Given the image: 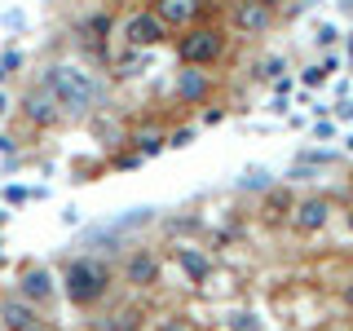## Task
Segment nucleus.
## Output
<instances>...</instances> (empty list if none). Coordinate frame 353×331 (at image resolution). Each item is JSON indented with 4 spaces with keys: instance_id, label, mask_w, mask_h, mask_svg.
I'll return each mask as SVG.
<instances>
[{
    "instance_id": "1",
    "label": "nucleus",
    "mask_w": 353,
    "mask_h": 331,
    "mask_svg": "<svg viewBox=\"0 0 353 331\" xmlns=\"http://www.w3.org/2000/svg\"><path fill=\"white\" fill-rule=\"evenodd\" d=\"M44 88L53 93V102L62 106V115H88L102 97V84H97L93 71H84L80 62H49L44 71Z\"/></svg>"
},
{
    "instance_id": "2",
    "label": "nucleus",
    "mask_w": 353,
    "mask_h": 331,
    "mask_svg": "<svg viewBox=\"0 0 353 331\" xmlns=\"http://www.w3.org/2000/svg\"><path fill=\"white\" fill-rule=\"evenodd\" d=\"M62 292L75 309H93V305H102L106 292H110V270L93 257H80L62 270Z\"/></svg>"
},
{
    "instance_id": "3",
    "label": "nucleus",
    "mask_w": 353,
    "mask_h": 331,
    "mask_svg": "<svg viewBox=\"0 0 353 331\" xmlns=\"http://www.w3.org/2000/svg\"><path fill=\"white\" fill-rule=\"evenodd\" d=\"M221 53H225V31L221 27L194 22V27H185L176 36V58H181V66H212V62H221Z\"/></svg>"
},
{
    "instance_id": "4",
    "label": "nucleus",
    "mask_w": 353,
    "mask_h": 331,
    "mask_svg": "<svg viewBox=\"0 0 353 331\" xmlns=\"http://www.w3.org/2000/svg\"><path fill=\"white\" fill-rule=\"evenodd\" d=\"M230 27H234L239 36H265V31L274 27V9L265 5V0H234Z\"/></svg>"
},
{
    "instance_id": "5",
    "label": "nucleus",
    "mask_w": 353,
    "mask_h": 331,
    "mask_svg": "<svg viewBox=\"0 0 353 331\" xmlns=\"http://www.w3.org/2000/svg\"><path fill=\"white\" fill-rule=\"evenodd\" d=\"M163 36H168V27H163V22L150 14V9H141V14L124 18V44H128V49H154Z\"/></svg>"
},
{
    "instance_id": "6",
    "label": "nucleus",
    "mask_w": 353,
    "mask_h": 331,
    "mask_svg": "<svg viewBox=\"0 0 353 331\" xmlns=\"http://www.w3.org/2000/svg\"><path fill=\"white\" fill-rule=\"evenodd\" d=\"M150 14L159 18L168 31H185V27L199 22V14H203V0H154Z\"/></svg>"
},
{
    "instance_id": "7",
    "label": "nucleus",
    "mask_w": 353,
    "mask_h": 331,
    "mask_svg": "<svg viewBox=\"0 0 353 331\" xmlns=\"http://www.w3.org/2000/svg\"><path fill=\"white\" fill-rule=\"evenodd\" d=\"M22 115H27L31 119V124H36V128H53V124H58V119H62V106L58 102H53V93H49V88H31V93H22Z\"/></svg>"
},
{
    "instance_id": "8",
    "label": "nucleus",
    "mask_w": 353,
    "mask_h": 331,
    "mask_svg": "<svg viewBox=\"0 0 353 331\" xmlns=\"http://www.w3.org/2000/svg\"><path fill=\"white\" fill-rule=\"evenodd\" d=\"M327 217H331V203L323 194L292 203V230H296V234H318V230L327 225Z\"/></svg>"
},
{
    "instance_id": "9",
    "label": "nucleus",
    "mask_w": 353,
    "mask_h": 331,
    "mask_svg": "<svg viewBox=\"0 0 353 331\" xmlns=\"http://www.w3.org/2000/svg\"><path fill=\"white\" fill-rule=\"evenodd\" d=\"M172 93H176V102L199 106V102H208V93H212V75H208L203 66H185V71H176Z\"/></svg>"
},
{
    "instance_id": "10",
    "label": "nucleus",
    "mask_w": 353,
    "mask_h": 331,
    "mask_svg": "<svg viewBox=\"0 0 353 331\" xmlns=\"http://www.w3.org/2000/svg\"><path fill=\"white\" fill-rule=\"evenodd\" d=\"M53 274L44 270V265H27V270L18 274V296L22 301H31V305H44V301H53Z\"/></svg>"
},
{
    "instance_id": "11",
    "label": "nucleus",
    "mask_w": 353,
    "mask_h": 331,
    "mask_svg": "<svg viewBox=\"0 0 353 331\" xmlns=\"http://www.w3.org/2000/svg\"><path fill=\"white\" fill-rule=\"evenodd\" d=\"M159 257L154 252H146V248H137V252H128L124 257V283H132V287H154L159 283Z\"/></svg>"
},
{
    "instance_id": "12",
    "label": "nucleus",
    "mask_w": 353,
    "mask_h": 331,
    "mask_svg": "<svg viewBox=\"0 0 353 331\" xmlns=\"http://www.w3.org/2000/svg\"><path fill=\"white\" fill-rule=\"evenodd\" d=\"M36 305L31 301H22V296H5V301H0V327L5 331H22V327H31L36 323Z\"/></svg>"
},
{
    "instance_id": "13",
    "label": "nucleus",
    "mask_w": 353,
    "mask_h": 331,
    "mask_svg": "<svg viewBox=\"0 0 353 331\" xmlns=\"http://www.w3.org/2000/svg\"><path fill=\"white\" fill-rule=\"evenodd\" d=\"M137 327H141V309L137 305H124V309H115V314L97 318V331H137Z\"/></svg>"
},
{
    "instance_id": "14",
    "label": "nucleus",
    "mask_w": 353,
    "mask_h": 331,
    "mask_svg": "<svg viewBox=\"0 0 353 331\" xmlns=\"http://www.w3.org/2000/svg\"><path fill=\"white\" fill-rule=\"evenodd\" d=\"M176 265H181V270L190 274V283H203L208 274H212L208 257H203V252H194V248H176Z\"/></svg>"
},
{
    "instance_id": "15",
    "label": "nucleus",
    "mask_w": 353,
    "mask_h": 331,
    "mask_svg": "<svg viewBox=\"0 0 353 331\" xmlns=\"http://www.w3.org/2000/svg\"><path fill=\"white\" fill-rule=\"evenodd\" d=\"M292 203H296V199L287 194V190H270V194H265V217H270V221L292 217Z\"/></svg>"
},
{
    "instance_id": "16",
    "label": "nucleus",
    "mask_w": 353,
    "mask_h": 331,
    "mask_svg": "<svg viewBox=\"0 0 353 331\" xmlns=\"http://www.w3.org/2000/svg\"><path fill=\"white\" fill-rule=\"evenodd\" d=\"M132 146H137V154H159L163 146H168V137H163V132H154V128H146V132H137V137H132Z\"/></svg>"
},
{
    "instance_id": "17",
    "label": "nucleus",
    "mask_w": 353,
    "mask_h": 331,
    "mask_svg": "<svg viewBox=\"0 0 353 331\" xmlns=\"http://www.w3.org/2000/svg\"><path fill=\"white\" fill-rule=\"evenodd\" d=\"M283 71H287V62L279 58V53H274V58H265V62L256 66V80H274V84H279V80H283Z\"/></svg>"
},
{
    "instance_id": "18",
    "label": "nucleus",
    "mask_w": 353,
    "mask_h": 331,
    "mask_svg": "<svg viewBox=\"0 0 353 331\" xmlns=\"http://www.w3.org/2000/svg\"><path fill=\"white\" fill-rule=\"evenodd\" d=\"M243 185H252V190H265V185H270V172H265V168L243 172Z\"/></svg>"
},
{
    "instance_id": "19",
    "label": "nucleus",
    "mask_w": 353,
    "mask_h": 331,
    "mask_svg": "<svg viewBox=\"0 0 353 331\" xmlns=\"http://www.w3.org/2000/svg\"><path fill=\"white\" fill-rule=\"evenodd\" d=\"M18 66H22V53H18V49H9L5 58H0V80H5V75H14Z\"/></svg>"
},
{
    "instance_id": "20",
    "label": "nucleus",
    "mask_w": 353,
    "mask_h": 331,
    "mask_svg": "<svg viewBox=\"0 0 353 331\" xmlns=\"http://www.w3.org/2000/svg\"><path fill=\"white\" fill-rule=\"evenodd\" d=\"M190 141H194V128H176L168 137V146H190Z\"/></svg>"
},
{
    "instance_id": "21",
    "label": "nucleus",
    "mask_w": 353,
    "mask_h": 331,
    "mask_svg": "<svg viewBox=\"0 0 353 331\" xmlns=\"http://www.w3.org/2000/svg\"><path fill=\"white\" fill-rule=\"evenodd\" d=\"M234 331H256V318H252V314H234Z\"/></svg>"
},
{
    "instance_id": "22",
    "label": "nucleus",
    "mask_w": 353,
    "mask_h": 331,
    "mask_svg": "<svg viewBox=\"0 0 353 331\" xmlns=\"http://www.w3.org/2000/svg\"><path fill=\"white\" fill-rule=\"evenodd\" d=\"M301 80H305V84H323V80H327V71H323V66H309Z\"/></svg>"
},
{
    "instance_id": "23",
    "label": "nucleus",
    "mask_w": 353,
    "mask_h": 331,
    "mask_svg": "<svg viewBox=\"0 0 353 331\" xmlns=\"http://www.w3.org/2000/svg\"><path fill=\"white\" fill-rule=\"evenodd\" d=\"M5 199H9V203H22V199H27V190H22V185H9Z\"/></svg>"
},
{
    "instance_id": "24",
    "label": "nucleus",
    "mask_w": 353,
    "mask_h": 331,
    "mask_svg": "<svg viewBox=\"0 0 353 331\" xmlns=\"http://www.w3.org/2000/svg\"><path fill=\"white\" fill-rule=\"evenodd\" d=\"M22 331H53V327L44 323V318H36V323H31V327H22Z\"/></svg>"
},
{
    "instance_id": "25",
    "label": "nucleus",
    "mask_w": 353,
    "mask_h": 331,
    "mask_svg": "<svg viewBox=\"0 0 353 331\" xmlns=\"http://www.w3.org/2000/svg\"><path fill=\"white\" fill-rule=\"evenodd\" d=\"M5 115H9V93L0 88V119H5Z\"/></svg>"
},
{
    "instance_id": "26",
    "label": "nucleus",
    "mask_w": 353,
    "mask_h": 331,
    "mask_svg": "<svg viewBox=\"0 0 353 331\" xmlns=\"http://www.w3.org/2000/svg\"><path fill=\"white\" fill-rule=\"evenodd\" d=\"M345 301H349V305H353V279H349V283H345Z\"/></svg>"
},
{
    "instance_id": "27",
    "label": "nucleus",
    "mask_w": 353,
    "mask_h": 331,
    "mask_svg": "<svg viewBox=\"0 0 353 331\" xmlns=\"http://www.w3.org/2000/svg\"><path fill=\"white\" fill-rule=\"evenodd\" d=\"M349 58H353V40H349Z\"/></svg>"
},
{
    "instance_id": "28",
    "label": "nucleus",
    "mask_w": 353,
    "mask_h": 331,
    "mask_svg": "<svg viewBox=\"0 0 353 331\" xmlns=\"http://www.w3.org/2000/svg\"><path fill=\"white\" fill-rule=\"evenodd\" d=\"M349 230H353V212H349Z\"/></svg>"
},
{
    "instance_id": "29",
    "label": "nucleus",
    "mask_w": 353,
    "mask_h": 331,
    "mask_svg": "<svg viewBox=\"0 0 353 331\" xmlns=\"http://www.w3.org/2000/svg\"><path fill=\"white\" fill-rule=\"evenodd\" d=\"M0 221H5V212H0Z\"/></svg>"
}]
</instances>
